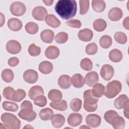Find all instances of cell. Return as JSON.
Segmentation results:
<instances>
[{"label":"cell","instance_id":"1","mask_svg":"<svg viewBox=\"0 0 129 129\" xmlns=\"http://www.w3.org/2000/svg\"><path fill=\"white\" fill-rule=\"evenodd\" d=\"M54 10L62 19L68 20L76 15L77 3L74 0H59L56 3Z\"/></svg>","mask_w":129,"mask_h":129},{"label":"cell","instance_id":"2","mask_svg":"<svg viewBox=\"0 0 129 129\" xmlns=\"http://www.w3.org/2000/svg\"><path fill=\"white\" fill-rule=\"evenodd\" d=\"M21 108L18 113V116L21 118L28 121H33L36 118L37 114L33 110V105L30 101H24L21 104Z\"/></svg>","mask_w":129,"mask_h":129},{"label":"cell","instance_id":"3","mask_svg":"<svg viewBox=\"0 0 129 129\" xmlns=\"http://www.w3.org/2000/svg\"><path fill=\"white\" fill-rule=\"evenodd\" d=\"M84 103L83 107L84 109L88 112H94L97 108L98 99L94 97L91 90L89 89L84 91L83 94Z\"/></svg>","mask_w":129,"mask_h":129},{"label":"cell","instance_id":"4","mask_svg":"<svg viewBox=\"0 0 129 129\" xmlns=\"http://www.w3.org/2000/svg\"><path fill=\"white\" fill-rule=\"evenodd\" d=\"M1 120L7 128L18 129L21 127V121L14 114L4 113L1 115Z\"/></svg>","mask_w":129,"mask_h":129},{"label":"cell","instance_id":"5","mask_svg":"<svg viewBox=\"0 0 129 129\" xmlns=\"http://www.w3.org/2000/svg\"><path fill=\"white\" fill-rule=\"evenodd\" d=\"M121 88L122 85L119 81H112L107 84L104 94L107 98H113L120 93Z\"/></svg>","mask_w":129,"mask_h":129},{"label":"cell","instance_id":"6","mask_svg":"<svg viewBox=\"0 0 129 129\" xmlns=\"http://www.w3.org/2000/svg\"><path fill=\"white\" fill-rule=\"evenodd\" d=\"M10 9L12 15L19 17L25 14L26 8L23 3L20 2H15L11 5Z\"/></svg>","mask_w":129,"mask_h":129},{"label":"cell","instance_id":"7","mask_svg":"<svg viewBox=\"0 0 129 129\" xmlns=\"http://www.w3.org/2000/svg\"><path fill=\"white\" fill-rule=\"evenodd\" d=\"M114 69L110 64H105L102 66L100 70V75L101 77L106 81H109L114 75Z\"/></svg>","mask_w":129,"mask_h":129},{"label":"cell","instance_id":"8","mask_svg":"<svg viewBox=\"0 0 129 129\" xmlns=\"http://www.w3.org/2000/svg\"><path fill=\"white\" fill-rule=\"evenodd\" d=\"M33 18L38 21H43L45 19L47 15L46 9L42 6H37L35 7L32 12Z\"/></svg>","mask_w":129,"mask_h":129},{"label":"cell","instance_id":"9","mask_svg":"<svg viewBox=\"0 0 129 129\" xmlns=\"http://www.w3.org/2000/svg\"><path fill=\"white\" fill-rule=\"evenodd\" d=\"M6 48L7 51L11 54H18L21 50V45L17 40H10L7 42Z\"/></svg>","mask_w":129,"mask_h":129},{"label":"cell","instance_id":"10","mask_svg":"<svg viewBox=\"0 0 129 129\" xmlns=\"http://www.w3.org/2000/svg\"><path fill=\"white\" fill-rule=\"evenodd\" d=\"M23 78L25 82L30 84H34L38 79V74L35 70L29 69L24 72Z\"/></svg>","mask_w":129,"mask_h":129},{"label":"cell","instance_id":"11","mask_svg":"<svg viewBox=\"0 0 129 129\" xmlns=\"http://www.w3.org/2000/svg\"><path fill=\"white\" fill-rule=\"evenodd\" d=\"M101 117L96 114H89L86 118V122L90 127L95 128L98 127L101 123Z\"/></svg>","mask_w":129,"mask_h":129},{"label":"cell","instance_id":"12","mask_svg":"<svg viewBox=\"0 0 129 129\" xmlns=\"http://www.w3.org/2000/svg\"><path fill=\"white\" fill-rule=\"evenodd\" d=\"M85 83L89 87H92L99 80L98 74L95 71L88 73L85 77Z\"/></svg>","mask_w":129,"mask_h":129},{"label":"cell","instance_id":"13","mask_svg":"<svg viewBox=\"0 0 129 129\" xmlns=\"http://www.w3.org/2000/svg\"><path fill=\"white\" fill-rule=\"evenodd\" d=\"M122 11L118 7H114L111 9L108 13V18L112 21H119L122 17Z\"/></svg>","mask_w":129,"mask_h":129},{"label":"cell","instance_id":"14","mask_svg":"<svg viewBox=\"0 0 129 129\" xmlns=\"http://www.w3.org/2000/svg\"><path fill=\"white\" fill-rule=\"evenodd\" d=\"M68 123L70 126H77L81 124L82 121V116L78 113H73L71 114L67 119Z\"/></svg>","mask_w":129,"mask_h":129},{"label":"cell","instance_id":"15","mask_svg":"<svg viewBox=\"0 0 129 129\" xmlns=\"http://www.w3.org/2000/svg\"><path fill=\"white\" fill-rule=\"evenodd\" d=\"M60 51L59 48L53 45H50L47 47L45 51V56L49 59H54L57 58L59 55Z\"/></svg>","mask_w":129,"mask_h":129},{"label":"cell","instance_id":"16","mask_svg":"<svg viewBox=\"0 0 129 129\" xmlns=\"http://www.w3.org/2000/svg\"><path fill=\"white\" fill-rule=\"evenodd\" d=\"M78 36L79 39L81 41L88 42L92 39L93 33L91 30L88 28H85L79 31Z\"/></svg>","mask_w":129,"mask_h":129},{"label":"cell","instance_id":"17","mask_svg":"<svg viewBox=\"0 0 129 129\" xmlns=\"http://www.w3.org/2000/svg\"><path fill=\"white\" fill-rule=\"evenodd\" d=\"M128 104H129L128 98L127 95L125 94L120 95L114 100V102L115 107L118 109L124 108V107Z\"/></svg>","mask_w":129,"mask_h":129},{"label":"cell","instance_id":"18","mask_svg":"<svg viewBox=\"0 0 129 129\" xmlns=\"http://www.w3.org/2000/svg\"><path fill=\"white\" fill-rule=\"evenodd\" d=\"M9 28L13 31H18L22 28V23L21 20L15 18L10 19L8 21Z\"/></svg>","mask_w":129,"mask_h":129},{"label":"cell","instance_id":"19","mask_svg":"<svg viewBox=\"0 0 129 129\" xmlns=\"http://www.w3.org/2000/svg\"><path fill=\"white\" fill-rule=\"evenodd\" d=\"M58 85L62 89H68L72 85V79L68 75H62L58 79Z\"/></svg>","mask_w":129,"mask_h":129},{"label":"cell","instance_id":"20","mask_svg":"<svg viewBox=\"0 0 129 129\" xmlns=\"http://www.w3.org/2000/svg\"><path fill=\"white\" fill-rule=\"evenodd\" d=\"M54 33L50 29H45L40 34V38L42 41L46 43H51L54 39Z\"/></svg>","mask_w":129,"mask_h":129},{"label":"cell","instance_id":"21","mask_svg":"<svg viewBox=\"0 0 129 129\" xmlns=\"http://www.w3.org/2000/svg\"><path fill=\"white\" fill-rule=\"evenodd\" d=\"M43 94L44 91L42 87L39 85L32 87L28 92V96L32 100H34L37 96L43 95Z\"/></svg>","mask_w":129,"mask_h":129},{"label":"cell","instance_id":"22","mask_svg":"<svg viewBox=\"0 0 129 129\" xmlns=\"http://www.w3.org/2000/svg\"><path fill=\"white\" fill-rule=\"evenodd\" d=\"M53 64L48 61H43L38 66L39 71L43 74H50L53 70Z\"/></svg>","mask_w":129,"mask_h":129},{"label":"cell","instance_id":"23","mask_svg":"<svg viewBox=\"0 0 129 129\" xmlns=\"http://www.w3.org/2000/svg\"><path fill=\"white\" fill-rule=\"evenodd\" d=\"M52 125L55 128L61 127L65 122L64 117L60 114H56L53 115L51 119Z\"/></svg>","mask_w":129,"mask_h":129},{"label":"cell","instance_id":"24","mask_svg":"<svg viewBox=\"0 0 129 129\" xmlns=\"http://www.w3.org/2000/svg\"><path fill=\"white\" fill-rule=\"evenodd\" d=\"M72 84L77 88L82 87L85 84V80L83 76L80 74H74L72 78Z\"/></svg>","mask_w":129,"mask_h":129},{"label":"cell","instance_id":"25","mask_svg":"<svg viewBox=\"0 0 129 129\" xmlns=\"http://www.w3.org/2000/svg\"><path fill=\"white\" fill-rule=\"evenodd\" d=\"M45 21L47 25L53 28H56L60 25V21L53 14L47 15Z\"/></svg>","mask_w":129,"mask_h":129},{"label":"cell","instance_id":"26","mask_svg":"<svg viewBox=\"0 0 129 129\" xmlns=\"http://www.w3.org/2000/svg\"><path fill=\"white\" fill-rule=\"evenodd\" d=\"M105 91L104 86L101 83H96L93 86L91 90L93 95L96 98H100L104 94Z\"/></svg>","mask_w":129,"mask_h":129},{"label":"cell","instance_id":"27","mask_svg":"<svg viewBox=\"0 0 129 129\" xmlns=\"http://www.w3.org/2000/svg\"><path fill=\"white\" fill-rule=\"evenodd\" d=\"M48 97L49 100L53 102L60 101L62 98V93L57 89H51L48 94Z\"/></svg>","mask_w":129,"mask_h":129},{"label":"cell","instance_id":"28","mask_svg":"<svg viewBox=\"0 0 129 129\" xmlns=\"http://www.w3.org/2000/svg\"><path fill=\"white\" fill-rule=\"evenodd\" d=\"M108 56L110 60L114 62H118L120 61L123 57L121 51L117 49H112L110 51Z\"/></svg>","mask_w":129,"mask_h":129},{"label":"cell","instance_id":"29","mask_svg":"<svg viewBox=\"0 0 129 129\" xmlns=\"http://www.w3.org/2000/svg\"><path fill=\"white\" fill-rule=\"evenodd\" d=\"M125 123L124 118L117 115L112 119L110 124L115 129H122L125 126Z\"/></svg>","mask_w":129,"mask_h":129},{"label":"cell","instance_id":"30","mask_svg":"<svg viewBox=\"0 0 129 129\" xmlns=\"http://www.w3.org/2000/svg\"><path fill=\"white\" fill-rule=\"evenodd\" d=\"M53 115V110L48 107L42 109L39 113V117L42 120H50L51 119Z\"/></svg>","mask_w":129,"mask_h":129},{"label":"cell","instance_id":"31","mask_svg":"<svg viewBox=\"0 0 129 129\" xmlns=\"http://www.w3.org/2000/svg\"><path fill=\"white\" fill-rule=\"evenodd\" d=\"M91 3L93 9L96 12H102L105 9L106 4L104 1L93 0Z\"/></svg>","mask_w":129,"mask_h":129},{"label":"cell","instance_id":"32","mask_svg":"<svg viewBox=\"0 0 129 129\" xmlns=\"http://www.w3.org/2000/svg\"><path fill=\"white\" fill-rule=\"evenodd\" d=\"M93 28L97 32H102L104 31L106 27V22L102 19H97L95 20L93 24Z\"/></svg>","mask_w":129,"mask_h":129},{"label":"cell","instance_id":"33","mask_svg":"<svg viewBox=\"0 0 129 129\" xmlns=\"http://www.w3.org/2000/svg\"><path fill=\"white\" fill-rule=\"evenodd\" d=\"M112 40L111 37L107 35H103L99 40V44L103 48L107 49L111 45Z\"/></svg>","mask_w":129,"mask_h":129},{"label":"cell","instance_id":"34","mask_svg":"<svg viewBox=\"0 0 129 129\" xmlns=\"http://www.w3.org/2000/svg\"><path fill=\"white\" fill-rule=\"evenodd\" d=\"M2 78L6 83L11 82L14 77V74L13 72L9 69L4 70L2 72Z\"/></svg>","mask_w":129,"mask_h":129},{"label":"cell","instance_id":"35","mask_svg":"<svg viewBox=\"0 0 129 129\" xmlns=\"http://www.w3.org/2000/svg\"><path fill=\"white\" fill-rule=\"evenodd\" d=\"M50 106L52 108L59 110V111H64L68 108V104L66 100H63L61 101L57 102H52L49 104Z\"/></svg>","mask_w":129,"mask_h":129},{"label":"cell","instance_id":"36","mask_svg":"<svg viewBox=\"0 0 129 129\" xmlns=\"http://www.w3.org/2000/svg\"><path fill=\"white\" fill-rule=\"evenodd\" d=\"M2 106L4 110L6 111L15 112V111H17L19 109V106L18 104H17L15 102H13L11 101H5L3 102L2 104Z\"/></svg>","mask_w":129,"mask_h":129},{"label":"cell","instance_id":"37","mask_svg":"<svg viewBox=\"0 0 129 129\" xmlns=\"http://www.w3.org/2000/svg\"><path fill=\"white\" fill-rule=\"evenodd\" d=\"M25 28L28 33L33 35L38 32L39 27L36 23L33 22H29L26 24Z\"/></svg>","mask_w":129,"mask_h":129},{"label":"cell","instance_id":"38","mask_svg":"<svg viewBox=\"0 0 129 129\" xmlns=\"http://www.w3.org/2000/svg\"><path fill=\"white\" fill-rule=\"evenodd\" d=\"M26 93L25 91L21 89H18L14 93L12 101L15 102H20L26 97Z\"/></svg>","mask_w":129,"mask_h":129},{"label":"cell","instance_id":"39","mask_svg":"<svg viewBox=\"0 0 129 129\" xmlns=\"http://www.w3.org/2000/svg\"><path fill=\"white\" fill-rule=\"evenodd\" d=\"M82 100L79 98H75L73 99L70 103V106L73 111L78 112L80 111L82 107Z\"/></svg>","mask_w":129,"mask_h":129},{"label":"cell","instance_id":"40","mask_svg":"<svg viewBox=\"0 0 129 129\" xmlns=\"http://www.w3.org/2000/svg\"><path fill=\"white\" fill-rule=\"evenodd\" d=\"M80 67L84 71H90L92 69L93 63L90 59L84 58L81 61Z\"/></svg>","mask_w":129,"mask_h":129},{"label":"cell","instance_id":"41","mask_svg":"<svg viewBox=\"0 0 129 129\" xmlns=\"http://www.w3.org/2000/svg\"><path fill=\"white\" fill-rule=\"evenodd\" d=\"M115 40L121 44H125L127 42V36L126 34L122 32H116L114 35Z\"/></svg>","mask_w":129,"mask_h":129},{"label":"cell","instance_id":"42","mask_svg":"<svg viewBox=\"0 0 129 129\" xmlns=\"http://www.w3.org/2000/svg\"><path fill=\"white\" fill-rule=\"evenodd\" d=\"M28 51L30 55L32 56H37L40 54L41 48L40 47L36 45L34 43H32L29 46Z\"/></svg>","mask_w":129,"mask_h":129},{"label":"cell","instance_id":"43","mask_svg":"<svg viewBox=\"0 0 129 129\" xmlns=\"http://www.w3.org/2000/svg\"><path fill=\"white\" fill-rule=\"evenodd\" d=\"M80 4V14H86L89 8V1L81 0L79 1Z\"/></svg>","mask_w":129,"mask_h":129},{"label":"cell","instance_id":"44","mask_svg":"<svg viewBox=\"0 0 129 129\" xmlns=\"http://www.w3.org/2000/svg\"><path fill=\"white\" fill-rule=\"evenodd\" d=\"M68 40V35L64 32H60L57 33L55 36V41L59 44L64 43Z\"/></svg>","mask_w":129,"mask_h":129},{"label":"cell","instance_id":"45","mask_svg":"<svg viewBox=\"0 0 129 129\" xmlns=\"http://www.w3.org/2000/svg\"><path fill=\"white\" fill-rule=\"evenodd\" d=\"M15 92V90L13 88L8 86L4 88L3 92V95L6 99L12 100V98Z\"/></svg>","mask_w":129,"mask_h":129},{"label":"cell","instance_id":"46","mask_svg":"<svg viewBox=\"0 0 129 129\" xmlns=\"http://www.w3.org/2000/svg\"><path fill=\"white\" fill-rule=\"evenodd\" d=\"M97 50L98 46L95 43H90L86 46L85 51L88 55H94L97 52Z\"/></svg>","mask_w":129,"mask_h":129},{"label":"cell","instance_id":"47","mask_svg":"<svg viewBox=\"0 0 129 129\" xmlns=\"http://www.w3.org/2000/svg\"><path fill=\"white\" fill-rule=\"evenodd\" d=\"M118 115L117 113L113 110H110L107 111L104 115V118L105 120V121L111 124V122L112 120V119L114 118V117H115L116 115Z\"/></svg>","mask_w":129,"mask_h":129},{"label":"cell","instance_id":"48","mask_svg":"<svg viewBox=\"0 0 129 129\" xmlns=\"http://www.w3.org/2000/svg\"><path fill=\"white\" fill-rule=\"evenodd\" d=\"M34 103L36 105L39 107H44L46 105L47 99L43 95H39L34 100Z\"/></svg>","mask_w":129,"mask_h":129},{"label":"cell","instance_id":"49","mask_svg":"<svg viewBox=\"0 0 129 129\" xmlns=\"http://www.w3.org/2000/svg\"><path fill=\"white\" fill-rule=\"evenodd\" d=\"M66 24L69 26L75 28H80L82 25L80 21L77 19H72L69 20L66 22Z\"/></svg>","mask_w":129,"mask_h":129},{"label":"cell","instance_id":"50","mask_svg":"<svg viewBox=\"0 0 129 129\" xmlns=\"http://www.w3.org/2000/svg\"><path fill=\"white\" fill-rule=\"evenodd\" d=\"M19 63V59L16 57H12L9 59L8 63L10 67H14L17 66Z\"/></svg>","mask_w":129,"mask_h":129},{"label":"cell","instance_id":"51","mask_svg":"<svg viewBox=\"0 0 129 129\" xmlns=\"http://www.w3.org/2000/svg\"><path fill=\"white\" fill-rule=\"evenodd\" d=\"M129 17L127 16L124 19L123 21V26L124 28H125L126 30L129 29Z\"/></svg>","mask_w":129,"mask_h":129},{"label":"cell","instance_id":"52","mask_svg":"<svg viewBox=\"0 0 129 129\" xmlns=\"http://www.w3.org/2000/svg\"><path fill=\"white\" fill-rule=\"evenodd\" d=\"M128 105H129V104H127L125 107L124 108H123L124 109V110H123V113H124V115L125 116V117L126 118H128Z\"/></svg>","mask_w":129,"mask_h":129},{"label":"cell","instance_id":"53","mask_svg":"<svg viewBox=\"0 0 129 129\" xmlns=\"http://www.w3.org/2000/svg\"><path fill=\"white\" fill-rule=\"evenodd\" d=\"M1 27H2L3 25H4V24L5 23V16H4V15L1 13Z\"/></svg>","mask_w":129,"mask_h":129},{"label":"cell","instance_id":"54","mask_svg":"<svg viewBox=\"0 0 129 129\" xmlns=\"http://www.w3.org/2000/svg\"><path fill=\"white\" fill-rule=\"evenodd\" d=\"M46 6H51L53 2V0H47V1H42Z\"/></svg>","mask_w":129,"mask_h":129}]
</instances>
